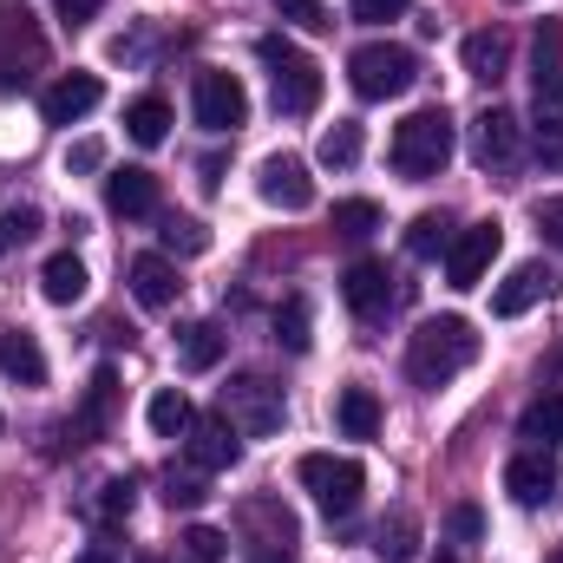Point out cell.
<instances>
[{
	"instance_id": "obj_1",
	"label": "cell",
	"mask_w": 563,
	"mask_h": 563,
	"mask_svg": "<svg viewBox=\"0 0 563 563\" xmlns=\"http://www.w3.org/2000/svg\"><path fill=\"white\" fill-rule=\"evenodd\" d=\"M472 361H478V328H472L465 314H432V321L413 328V347H407L413 387H445V380H459Z\"/></svg>"
},
{
	"instance_id": "obj_2",
	"label": "cell",
	"mask_w": 563,
	"mask_h": 563,
	"mask_svg": "<svg viewBox=\"0 0 563 563\" xmlns=\"http://www.w3.org/2000/svg\"><path fill=\"white\" fill-rule=\"evenodd\" d=\"M256 59L269 66V92H276L282 119H308V112L321 106V66H314L301 46H288V40H276V33H263V40H256Z\"/></svg>"
},
{
	"instance_id": "obj_3",
	"label": "cell",
	"mask_w": 563,
	"mask_h": 563,
	"mask_svg": "<svg viewBox=\"0 0 563 563\" xmlns=\"http://www.w3.org/2000/svg\"><path fill=\"white\" fill-rule=\"evenodd\" d=\"M445 164H452V119H445V106H426V112H413V119L394 125V170H400V177L426 184V177H439Z\"/></svg>"
},
{
	"instance_id": "obj_4",
	"label": "cell",
	"mask_w": 563,
	"mask_h": 563,
	"mask_svg": "<svg viewBox=\"0 0 563 563\" xmlns=\"http://www.w3.org/2000/svg\"><path fill=\"white\" fill-rule=\"evenodd\" d=\"M347 79H354V92H361V99H400V92H413V86H420V59H413V46L367 40V46L347 59Z\"/></svg>"
},
{
	"instance_id": "obj_5",
	"label": "cell",
	"mask_w": 563,
	"mask_h": 563,
	"mask_svg": "<svg viewBox=\"0 0 563 563\" xmlns=\"http://www.w3.org/2000/svg\"><path fill=\"white\" fill-rule=\"evenodd\" d=\"M295 472H301L308 498H314L328 518H347V511L361 505V492H367V465H361V459H347V452H308Z\"/></svg>"
},
{
	"instance_id": "obj_6",
	"label": "cell",
	"mask_w": 563,
	"mask_h": 563,
	"mask_svg": "<svg viewBox=\"0 0 563 563\" xmlns=\"http://www.w3.org/2000/svg\"><path fill=\"white\" fill-rule=\"evenodd\" d=\"M217 413L236 426L243 439H269V432H282V413H288V400H282L276 380H263V374H236V380L217 394Z\"/></svg>"
},
{
	"instance_id": "obj_7",
	"label": "cell",
	"mask_w": 563,
	"mask_h": 563,
	"mask_svg": "<svg viewBox=\"0 0 563 563\" xmlns=\"http://www.w3.org/2000/svg\"><path fill=\"white\" fill-rule=\"evenodd\" d=\"M190 112H197V125H203L210 139H223V132L250 125V92H243V79H236V73L203 66V73H197V86H190Z\"/></svg>"
},
{
	"instance_id": "obj_8",
	"label": "cell",
	"mask_w": 563,
	"mask_h": 563,
	"mask_svg": "<svg viewBox=\"0 0 563 563\" xmlns=\"http://www.w3.org/2000/svg\"><path fill=\"white\" fill-rule=\"evenodd\" d=\"M531 106H538L544 132L563 125V26L558 20H544L538 40H531Z\"/></svg>"
},
{
	"instance_id": "obj_9",
	"label": "cell",
	"mask_w": 563,
	"mask_h": 563,
	"mask_svg": "<svg viewBox=\"0 0 563 563\" xmlns=\"http://www.w3.org/2000/svg\"><path fill=\"white\" fill-rule=\"evenodd\" d=\"M236 525H243V544H250V558H256V563H288V558H295V544H301L295 518L282 511L276 498H250Z\"/></svg>"
},
{
	"instance_id": "obj_10",
	"label": "cell",
	"mask_w": 563,
	"mask_h": 563,
	"mask_svg": "<svg viewBox=\"0 0 563 563\" xmlns=\"http://www.w3.org/2000/svg\"><path fill=\"white\" fill-rule=\"evenodd\" d=\"M498 250H505L498 217H485V223L459 230V236H452V250H445V282H452V288H478V282H485V269L498 263Z\"/></svg>"
},
{
	"instance_id": "obj_11",
	"label": "cell",
	"mask_w": 563,
	"mask_h": 563,
	"mask_svg": "<svg viewBox=\"0 0 563 563\" xmlns=\"http://www.w3.org/2000/svg\"><path fill=\"white\" fill-rule=\"evenodd\" d=\"M106 99V86H99V73H59L53 86H46V99H40V112H46V125H79L92 106Z\"/></svg>"
},
{
	"instance_id": "obj_12",
	"label": "cell",
	"mask_w": 563,
	"mask_h": 563,
	"mask_svg": "<svg viewBox=\"0 0 563 563\" xmlns=\"http://www.w3.org/2000/svg\"><path fill=\"white\" fill-rule=\"evenodd\" d=\"M505 492H511L525 511L551 505V498H558V459H551V452H538V445H531V452H518V459L505 465Z\"/></svg>"
},
{
	"instance_id": "obj_13",
	"label": "cell",
	"mask_w": 563,
	"mask_h": 563,
	"mask_svg": "<svg viewBox=\"0 0 563 563\" xmlns=\"http://www.w3.org/2000/svg\"><path fill=\"white\" fill-rule=\"evenodd\" d=\"M184 445H190V465L197 472H230L236 459H243V432L223 420H190V432H184Z\"/></svg>"
},
{
	"instance_id": "obj_14",
	"label": "cell",
	"mask_w": 563,
	"mask_h": 563,
	"mask_svg": "<svg viewBox=\"0 0 563 563\" xmlns=\"http://www.w3.org/2000/svg\"><path fill=\"white\" fill-rule=\"evenodd\" d=\"M256 190H263V203H276V210H308V203H314V177H308L301 157H263Z\"/></svg>"
},
{
	"instance_id": "obj_15",
	"label": "cell",
	"mask_w": 563,
	"mask_h": 563,
	"mask_svg": "<svg viewBox=\"0 0 563 563\" xmlns=\"http://www.w3.org/2000/svg\"><path fill=\"white\" fill-rule=\"evenodd\" d=\"M112 413H119V367H99V374L86 380L79 413H73V439H79V445L106 439V432H112Z\"/></svg>"
},
{
	"instance_id": "obj_16",
	"label": "cell",
	"mask_w": 563,
	"mask_h": 563,
	"mask_svg": "<svg viewBox=\"0 0 563 563\" xmlns=\"http://www.w3.org/2000/svg\"><path fill=\"white\" fill-rule=\"evenodd\" d=\"M20 59H40V33H33V13L26 7H0V92H13L26 73Z\"/></svg>"
},
{
	"instance_id": "obj_17",
	"label": "cell",
	"mask_w": 563,
	"mask_h": 563,
	"mask_svg": "<svg viewBox=\"0 0 563 563\" xmlns=\"http://www.w3.org/2000/svg\"><path fill=\"white\" fill-rule=\"evenodd\" d=\"M551 288H558V276H551L544 263H518L511 276L498 282V288H492V314H505V321H511V314H525V308H538V301H544Z\"/></svg>"
},
{
	"instance_id": "obj_18",
	"label": "cell",
	"mask_w": 563,
	"mask_h": 563,
	"mask_svg": "<svg viewBox=\"0 0 563 563\" xmlns=\"http://www.w3.org/2000/svg\"><path fill=\"white\" fill-rule=\"evenodd\" d=\"M106 203H112V217H125V223L157 217V177H151V170H139V164L112 170V177H106Z\"/></svg>"
},
{
	"instance_id": "obj_19",
	"label": "cell",
	"mask_w": 563,
	"mask_h": 563,
	"mask_svg": "<svg viewBox=\"0 0 563 563\" xmlns=\"http://www.w3.org/2000/svg\"><path fill=\"white\" fill-rule=\"evenodd\" d=\"M472 157H478L485 170L518 157V119H511L505 106H492V112H478V119H472Z\"/></svg>"
},
{
	"instance_id": "obj_20",
	"label": "cell",
	"mask_w": 563,
	"mask_h": 563,
	"mask_svg": "<svg viewBox=\"0 0 563 563\" xmlns=\"http://www.w3.org/2000/svg\"><path fill=\"white\" fill-rule=\"evenodd\" d=\"M387 282H394V276H387V263L361 256V263H347V276H341V295H347V308H354L361 321H374V314L387 308V295H394Z\"/></svg>"
},
{
	"instance_id": "obj_21",
	"label": "cell",
	"mask_w": 563,
	"mask_h": 563,
	"mask_svg": "<svg viewBox=\"0 0 563 563\" xmlns=\"http://www.w3.org/2000/svg\"><path fill=\"white\" fill-rule=\"evenodd\" d=\"M465 73H472V79H485V86H498V79L511 73V40H505L498 26L465 33Z\"/></svg>"
},
{
	"instance_id": "obj_22",
	"label": "cell",
	"mask_w": 563,
	"mask_h": 563,
	"mask_svg": "<svg viewBox=\"0 0 563 563\" xmlns=\"http://www.w3.org/2000/svg\"><path fill=\"white\" fill-rule=\"evenodd\" d=\"M132 295H139V308H170L177 301V269H170V256H132Z\"/></svg>"
},
{
	"instance_id": "obj_23",
	"label": "cell",
	"mask_w": 563,
	"mask_h": 563,
	"mask_svg": "<svg viewBox=\"0 0 563 563\" xmlns=\"http://www.w3.org/2000/svg\"><path fill=\"white\" fill-rule=\"evenodd\" d=\"M0 374L20 380V387H46V354H40V341H33L26 328L0 334Z\"/></svg>"
},
{
	"instance_id": "obj_24",
	"label": "cell",
	"mask_w": 563,
	"mask_h": 563,
	"mask_svg": "<svg viewBox=\"0 0 563 563\" xmlns=\"http://www.w3.org/2000/svg\"><path fill=\"white\" fill-rule=\"evenodd\" d=\"M223 347H230V334L217 321H190L184 341H177V361H184V374H210L223 361Z\"/></svg>"
},
{
	"instance_id": "obj_25",
	"label": "cell",
	"mask_w": 563,
	"mask_h": 563,
	"mask_svg": "<svg viewBox=\"0 0 563 563\" xmlns=\"http://www.w3.org/2000/svg\"><path fill=\"white\" fill-rule=\"evenodd\" d=\"M40 295H46L53 308H73V301L86 295V263H79L73 250H59V256H46V269H40Z\"/></svg>"
},
{
	"instance_id": "obj_26",
	"label": "cell",
	"mask_w": 563,
	"mask_h": 563,
	"mask_svg": "<svg viewBox=\"0 0 563 563\" xmlns=\"http://www.w3.org/2000/svg\"><path fill=\"white\" fill-rule=\"evenodd\" d=\"M144 420H151L157 439H184L190 420H197V407H190V394H184V387H157V394H151V407H144Z\"/></svg>"
},
{
	"instance_id": "obj_27",
	"label": "cell",
	"mask_w": 563,
	"mask_h": 563,
	"mask_svg": "<svg viewBox=\"0 0 563 563\" xmlns=\"http://www.w3.org/2000/svg\"><path fill=\"white\" fill-rule=\"evenodd\" d=\"M334 426H341L347 439H374V432H380V400H374V387H341Z\"/></svg>"
},
{
	"instance_id": "obj_28",
	"label": "cell",
	"mask_w": 563,
	"mask_h": 563,
	"mask_svg": "<svg viewBox=\"0 0 563 563\" xmlns=\"http://www.w3.org/2000/svg\"><path fill=\"white\" fill-rule=\"evenodd\" d=\"M518 439H531L538 452L563 445V394H544V400H531V407H525V420H518Z\"/></svg>"
},
{
	"instance_id": "obj_29",
	"label": "cell",
	"mask_w": 563,
	"mask_h": 563,
	"mask_svg": "<svg viewBox=\"0 0 563 563\" xmlns=\"http://www.w3.org/2000/svg\"><path fill=\"white\" fill-rule=\"evenodd\" d=\"M445 250H452V217H445V210H426V217L407 223V256L432 263V256H445Z\"/></svg>"
},
{
	"instance_id": "obj_30",
	"label": "cell",
	"mask_w": 563,
	"mask_h": 563,
	"mask_svg": "<svg viewBox=\"0 0 563 563\" xmlns=\"http://www.w3.org/2000/svg\"><path fill=\"white\" fill-rule=\"evenodd\" d=\"M374 551L387 563H407L420 551V518L413 511H394V518H380V531H374Z\"/></svg>"
},
{
	"instance_id": "obj_31",
	"label": "cell",
	"mask_w": 563,
	"mask_h": 563,
	"mask_svg": "<svg viewBox=\"0 0 563 563\" xmlns=\"http://www.w3.org/2000/svg\"><path fill=\"white\" fill-rule=\"evenodd\" d=\"M125 132H132V144H164V132H170V106H164L157 92L132 99V106H125Z\"/></svg>"
},
{
	"instance_id": "obj_32",
	"label": "cell",
	"mask_w": 563,
	"mask_h": 563,
	"mask_svg": "<svg viewBox=\"0 0 563 563\" xmlns=\"http://www.w3.org/2000/svg\"><path fill=\"white\" fill-rule=\"evenodd\" d=\"M361 125H354V119H334V125H328V132H321V151H314V157H321V164H328V170H354V164H361Z\"/></svg>"
},
{
	"instance_id": "obj_33",
	"label": "cell",
	"mask_w": 563,
	"mask_h": 563,
	"mask_svg": "<svg viewBox=\"0 0 563 563\" xmlns=\"http://www.w3.org/2000/svg\"><path fill=\"white\" fill-rule=\"evenodd\" d=\"M276 341L288 347V354H308L314 334H308V301H301V295H288V301L276 308Z\"/></svg>"
},
{
	"instance_id": "obj_34",
	"label": "cell",
	"mask_w": 563,
	"mask_h": 563,
	"mask_svg": "<svg viewBox=\"0 0 563 563\" xmlns=\"http://www.w3.org/2000/svg\"><path fill=\"white\" fill-rule=\"evenodd\" d=\"M380 230V203H367V197H347V203H334V236H374Z\"/></svg>"
},
{
	"instance_id": "obj_35",
	"label": "cell",
	"mask_w": 563,
	"mask_h": 563,
	"mask_svg": "<svg viewBox=\"0 0 563 563\" xmlns=\"http://www.w3.org/2000/svg\"><path fill=\"white\" fill-rule=\"evenodd\" d=\"M164 250L170 256H203L210 250V230L197 217H164Z\"/></svg>"
},
{
	"instance_id": "obj_36",
	"label": "cell",
	"mask_w": 563,
	"mask_h": 563,
	"mask_svg": "<svg viewBox=\"0 0 563 563\" xmlns=\"http://www.w3.org/2000/svg\"><path fill=\"white\" fill-rule=\"evenodd\" d=\"M92 518L99 525H125L132 518V478H106L99 498H92Z\"/></svg>"
},
{
	"instance_id": "obj_37",
	"label": "cell",
	"mask_w": 563,
	"mask_h": 563,
	"mask_svg": "<svg viewBox=\"0 0 563 563\" xmlns=\"http://www.w3.org/2000/svg\"><path fill=\"white\" fill-rule=\"evenodd\" d=\"M184 551H190V563H223L230 558V538H223L217 525H190V531H184Z\"/></svg>"
},
{
	"instance_id": "obj_38",
	"label": "cell",
	"mask_w": 563,
	"mask_h": 563,
	"mask_svg": "<svg viewBox=\"0 0 563 563\" xmlns=\"http://www.w3.org/2000/svg\"><path fill=\"white\" fill-rule=\"evenodd\" d=\"M203 498H210V492H203L197 472H170V478H164V505H170V511H197Z\"/></svg>"
},
{
	"instance_id": "obj_39",
	"label": "cell",
	"mask_w": 563,
	"mask_h": 563,
	"mask_svg": "<svg viewBox=\"0 0 563 563\" xmlns=\"http://www.w3.org/2000/svg\"><path fill=\"white\" fill-rule=\"evenodd\" d=\"M282 20H295V26H308V33H328L334 26V7L328 0H276Z\"/></svg>"
},
{
	"instance_id": "obj_40",
	"label": "cell",
	"mask_w": 563,
	"mask_h": 563,
	"mask_svg": "<svg viewBox=\"0 0 563 563\" xmlns=\"http://www.w3.org/2000/svg\"><path fill=\"white\" fill-rule=\"evenodd\" d=\"M413 0H347V13L354 20H367V26H380V20H400Z\"/></svg>"
},
{
	"instance_id": "obj_41",
	"label": "cell",
	"mask_w": 563,
	"mask_h": 563,
	"mask_svg": "<svg viewBox=\"0 0 563 563\" xmlns=\"http://www.w3.org/2000/svg\"><path fill=\"white\" fill-rule=\"evenodd\" d=\"M538 236L563 256V197H544V203H538Z\"/></svg>"
},
{
	"instance_id": "obj_42",
	"label": "cell",
	"mask_w": 563,
	"mask_h": 563,
	"mask_svg": "<svg viewBox=\"0 0 563 563\" xmlns=\"http://www.w3.org/2000/svg\"><path fill=\"white\" fill-rule=\"evenodd\" d=\"M99 164H106V144H99V139L66 144V170H99Z\"/></svg>"
},
{
	"instance_id": "obj_43",
	"label": "cell",
	"mask_w": 563,
	"mask_h": 563,
	"mask_svg": "<svg viewBox=\"0 0 563 563\" xmlns=\"http://www.w3.org/2000/svg\"><path fill=\"white\" fill-rule=\"evenodd\" d=\"M445 525H452V538H459V544H478V531H485V518H478V505H459V511H452Z\"/></svg>"
},
{
	"instance_id": "obj_44",
	"label": "cell",
	"mask_w": 563,
	"mask_h": 563,
	"mask_svg": "<svg viewBox=\"0 0 563 563\" xmlns=\"http://www.w3.org/2000/svg\"><path fill=\"white\" fill-rule=\"evenodd\" d=\"M106 13V0H59V20L66 26H86V20H99Z\"/></svg>"
},
{
	"instance_id": "obj_45",
	"label": "cell",
	"mask_w": 563,
	"mask_h": 563,
	"mask_svg": "<svg viewBox=\"0 0 563 563\" xmlns=\"http://www.w3.org/2000/svg\"><path fill=\"white\" fill-rule=\"evenodd\" d=\"M79 563H112V558H106V551H86V558H79Z\"/></svg>"
},
{
	"instance_id": "obj_46",
	"label": "cell",
	"mask_w": 563,
	"mask_h": 563,
	"mask_svg": "<svg viewBox=\"0 0 563 563\" xmlns=\"http://www.w3.org/2000/svg\"><path fill=\"white\" fill-rule=\"evenodd\" d=\"M544 563H563V544H558V551H551V558H544Z\"/></svg>"
},
{
	"instance_id": "obj_47",
	"label": "cell",
	"mask_w": 563,
	"mask_h": 563,
	"mask_svg": "<svg viewBox=\"0 0 563 563\" xmlns=\"http://www.w3.org/2000/svg\"><path fill=\"white\" fill-rule=\"evenodd\" d=\"M432 563H459V558H432Z\"/></svg>"
},
{
	"instance_id": "obj_48",
	"label": "cell",
	"mask_w": 563,
	"mask_h": 563,
	"mask_svg": "<svg viewBox=\"0 0 563 563\" xmlns=\"http://www.w3.org/2000/svg\"><path fill=\"white\" fill-rule=\"evenodd\" d=\"M139 563H164V558H139Z\"/></svg>"
}]
</instances>
